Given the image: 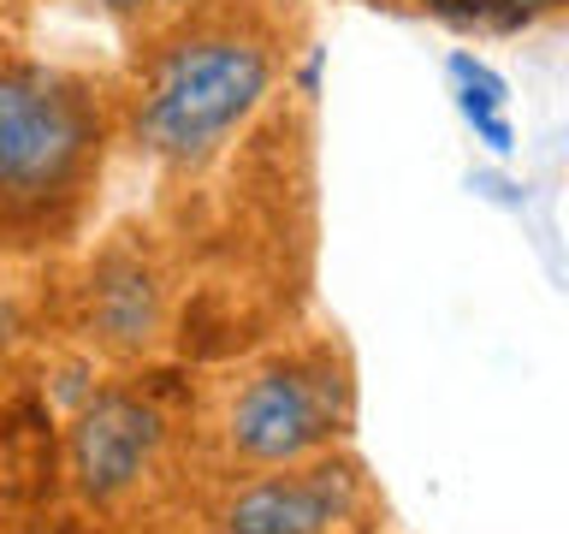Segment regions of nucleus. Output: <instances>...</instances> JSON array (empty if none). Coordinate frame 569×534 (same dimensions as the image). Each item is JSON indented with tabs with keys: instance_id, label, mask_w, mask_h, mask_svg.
Returning a JSON list of instances; mask_svg holds the SVG:
<instances>
[{
	"instance_id": "obj_7",
	"label": "nucleus",
	"mask_w": 569,
	"mask_h": 534,
	"mask_svg": "<svg viewBox=\"0 0 569 534\" xmlns=\"http://www.w3.org/2000/svg\"><path fill=\"white\" fill-rule=\"evenodd\" d=\"M71 7L96 12V18H107V24H113V30H124V36H137V42H149V36H160V30H172L178 18L202 12L208 0H71Z\"/></svg>"
},
{
	"instance_id": "obj_4",
	"label": "nucleus",
	"mask_w": 569,
	"mask_h": 534,
	"mask_svg": "<svg viewBox=\"0 0 569 534\" xmlns=\"http://www.w3.org/2000/svg\"><path fill=\"white\" fill-rule=\"evenodd\" d=\"M373 481L350 452H327L291 469L231 475L202 516V534H362Z\"/></svg>"
},
{
	"instance_id": "obj_12",
	"label": "nucleus",
	"mask_w": 569,
	"mask_h": 534,
	"mask_svg": "<svg viewBox=\"0 0 569 534\" xmlns=\"http://www.w3.org/2000/svg\"><path fill=\"white\" fill-rule=\"evenodd\" d=\"M284 83H291L302 101H320V89H327V48L302 42L297 60H284Z\"/></svg>"
},
{
	"instance_id": "obj_9",
	"label": "nucleus",
	"mask_w": 569,
	"mask_h": 534,
	"mask_svg": "<svg viewBox=\"0 0 569 534\" xmlns=\"http://www.w3.org/2000/svg\"><path fill=\"white\" fill-rule=\"evenodd\" d=\"M445 83H451V89H475V96H492V101L510 107V78L487 60V53H475V48H451V53H445Z\"/></svg>"
},
{
	"instance_id": "obj_1",
	"label": "nucleus",
	"mask_w": 569,
	"mask_h": 534,
	"mask_svg": "<svg viewBox=\"0 0 569 534\" xmlns=\"http://www.w3.org/2000/svg\"><path fill=\"white\" fill-rule=\"evenodd\" d=\"M284 78L273 30L238 7H202L142 42L119 89V137L172 178H196L238 142Z\"/></svg>"
},
{
	"instance_id": "obj_8",
	"label": "nucleus",
	"mask_w": 569,
	"mask_h": 534,
	"mask_svg": "<svg viewBox=\"0 0 569 534\" xmlns=\"http://www.w3.org/2000/svg\"><path fill=\"white\" fill-rule=\"evenodd\" d=\"M451 101H457V113H462V125L475 131L480 149H487L492 160H516V119H510L505 101L475 96V89H451Z\"/></svg>"
},
{
	"instance_id": "obj_3",
	"label": "nucleus",
	"mask_w": 569,
	"mask_h": 534,
	"mask_svg": "<svg viewBox=\"0 0 569 534\" xmlns=\"http://www.w3.org/2000/svg\"><path fill=\"white\" fill-rule=\"evenodd\" d=\"M350 422H356V380H350V356L332 338L284 345L231 368L208 404L213 457L231 475L291 469V463L345 452Z\"/></svg>"
},
{
	"instance_id": "obj_2",
	"label": "nucleus",
	"mask_w": 569,
	"mask_h": 534,
	"mask_svg": "<svg viewBox=\"0 0 569 534\" xmlns=\"http://www.w3.org/2000/svg\"><path fill=\"white\" fill-rule=\"evenodd\" d=\"M119 137L96 71L0 48V249H42L83 226Z\"/></svg>"
},
{
	"instance_id": "obj_11",
	"label": "nucleus",
	"mask_w": 569,
	"mask_h": 534,
	"mask_svg": "<svg viewBox=\"0 0 569 534\" xmlns=\"http://www.w3.org/2000/svg\"><path fill=\"white\" fill-rule=\"evenodd\" d=\"M558 7H569V0H487V18H492V36H522Z\"/></svg>"
},
{
	"instance_id": "obj_10",
	"label": "nucleus",
	"mask_w": 569,
	"mask_h": 534,
	"mask_svg": "<svg viewBox=\"0 0 569 534\" xmlns=\"http://www.w3.org/2000/svg\"><path fill=\"white\" fill-rule=\"evenodd\" d=\"M30 338V303H24V285H18L7 267H0V368L24 350Z\"/></svg>"
},
{
	"instance_id": "obj_5",
	"label": "nucleus",
	"mask_w": 569,
	"mask_h": 534,
	"mask_svg": "<svg viewBox=\"0 0 569 534\" xmlns=\"http://www.w3.org/2000/svg\"><path fill=\"white\" fill-rule=\"evenodd\" d=\"M172 416L137 386H101L66 416V481L89 511H131L167 475Z\"/></svg>"
},
{
	"instance_id": "obj_6",
	"label": "nucleus",
	"mask_w": 569,
	"mask_h": 534,
	"mask_svg": "<svg viewBox=\"0 0 569 534\" xmlns=\"http://www.w3.org/2000/svg\"><path fill=\"white\" fill-rule=\"evenodd\" d=\"M71 327L101 363L137 368L160 356L172 333V279L154 249H142L137 238L101 244L71 285Z\"/></svg>"
}]
</instances>
